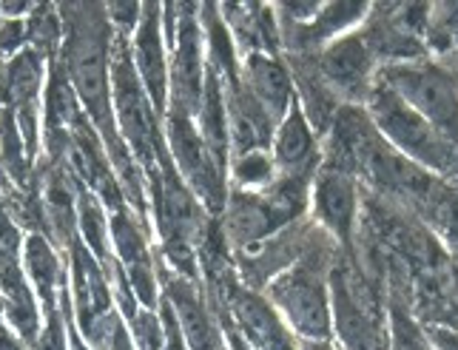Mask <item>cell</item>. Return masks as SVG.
Segmentation results:
<instances>
[{
	"label": "cell",
	"instance_id": "obj_34",
	"mask_svg": "<svg viewBox=\"0 0 458 350\" xmlns=\"http://www.w3.org/2000/svg\"><path fill=\"white\" fill-rule=\"evenodd\" d=\"M31 9L35 4H29V0H6V4H0V18H29Z\"/></svg>",
	"mask_w": 458,
	"mask_h": 350
},
{
	"label": "cell",
	"instance_id": "obj_5",
	"mask_svg": "<svg viewBox=\"0 0 458 350\" xmlns=\"http://www.w3.org/2000/svg\"><path fill=\"white\" fill-rule=\"evenodd\" d=\"M330 313L342 350H387L382 296L353 248H339L330 265Z\"/></svg>",
	"mask_w": 458,
	"mask_h": 350
},
{
	"label": "cell",
	"instance_id": "obj_35",
	"mask_svg": "<svg viewBox=\"0 0 458 350\" xmlns=\"http://www.w3.org/2000/svg\"><path fill=\"white\" fill-rule=\"evenodd\" d=\"M223 337H225V347H228V350H254V347H250V345L242 339V333L236 330L233 320L223 325Z\"/></svg>",
	"mask_w": 458,
	"mask_h": 350
},
{
	"label": "cell",
	"instance_id": "obj_2",
	"mask_svg": "<svg viewBox=\"0 0 458 350\" xmlns=\"http://www.w3.org/2000/svg\"><path fill=\"white\" fill-rule=\"evenodd\" d=\"M336 240L316 226L305 251L267 282L262 296L279 316H285L302 342L334 339V313H330V265L336 257Z\"/></svg>",
	"mask_w": 458,
	"mask_h": 350
},
{
	"label": "cell",
	"instance_id": "obj_7",
	"mask_svg": "<svg viewBox=\"0 0 458 350\" xmlns=\"http://www.w3.org/2000/svg\"><path fill=\"white\" fill-rule=\"evenodd\" d=\"M376 81L396 91L458 149V49L438 57L387 63L376 69Z\"/></svg>",
	"mask_w": 458,
	"mask_h": 350
},
{
	"label": "cell",
	"instance_id": "obj_12",
	"mask_svg": "<svg viewBox=\"0 0 458 350\" xmlns=\"http://www.w3.org/2000/svg\"><path fill=\"white\" fill-rule=\"evenodd\" d=\"M168 106L197 117L205 86V35L199 23V4H177V38L171 46Z\"/></svg>",
	"mask_w": 458,
	"mask_h": 350
},
{
	"label": "cell",
	"instance_id": "obj_30",
	"mask_svg": "<svg viewBox=\"0 0 458 350\" xmlns=\"http://www.w3.org/2000/svg\"><path fill=\"white\" fill-rule=\"evenodd\" d=\"M29 350H69V330H66V320H63V311L43 316V328Z\"/></svg>",
	"mask_w": 458,
	"mask_h": 350
},
{
	"label": "cell",
	"instance_id": "obj_32",
	"mask_svg": "<svg viewBox=\"0 0 458 350\" xmlns=\"http://www.w3.org/2000/svg\"><path fill=\"white\" fill-rule=\"evenodd\" d=\"M157 313H160L163 320V328H165V347L163 350H188L185 339H182V330H180V322L177 316H174L171 305L160 296V308H157Z\"/></svg>",
	"mask_w": 458,
	"mask_h": 350
},
{
	"label": "cell",
	"instance_id": "obj_27",
	"mask_svg": "<svg viewBox=\"0 0 458 350\" xmlns=\"http://www.w3.org/2000/svg\"><path fill=\"white\" fill-rule=\"evenodd\" d=\"M231 180L236 188H265L271 185L274 177H276V168H274V160L267 151H250V154H242V157H233L231 166Z\"/></svg>",
	"mask_w": 458,
	"mask_h": 350
},
{
	"label": "cell",
	"instance_id": "obj_16",
	"mask_svg": "<svg viewBox=\"0 0 458 350\" xmlns=\"http://www.w3.org/2000/svg\"><path fill=\"white\" fill-rule=\"evenodd\" d=\"M313 222L336 240L339 248H353L359 217V180L334 166H319L313 174Z\"/></svg>",
	"mask_w": 458,
	"mask_h": 350
},
{
	"label": "cell",
	"instance_id": "obj_21",
	"mask_svg": "<svg viewBox=\"0 0 458 350\" xmlns=\"http://www.w3.org/2000/svg\"><path fill=\"white\" fill-rule=\"evenodd\" d=\"M18 257V251L0 245V305H4V316L18 333V339L31 347L43 328V316Z\"/></svg>",
	"mask_w": 458,
	"mask_h": 350
},
{
	"label": "cell",
	"instance_id": "obj_31",
	"mask_svg": "<svg viewBox=\"0 0 458 350\" xmlns=\"http://www.w3.org/2000/svg\"><path fill=\"white\" fill-rule=\"evenodd\" d=\"M140 14H143V4H106V18L112 23L114 35L131 38L140 26Z\"/></svg>",
	"mask_w": 458,
	"mask_h": 350
},
{
	"label": "cell",
	"instance_id": "obj_22",
	"mask_svg": "<svg viewBox=\"0 0 458 350\" xmlns=\"http://www.w3.org/2000/svg\"><path fill=\"white\" fill-rule=\"evenodd\" d=\"M231 320L254 350H299L276 308L257 291H236L231 302Z\"/></svg>",
	"mask_w": 458,
	"mask_h": 350
},
{
	"label": "cell",
	"instance_id": "obj_18",
	"mask_svg": "<svg viewBox=\"0 0 458 350\" xmlns=\"http://www.w3.org/2000/svg\"><path fill=\"white\" fill-rule=\"evenodd\" d=\"M240 77L254 103L271 117L274 125L285 120L291 111L296 91L291 72L282 57H267V55H245L240 60Z\"/></svg>",
	"mask_w": 458,
	"mask_h": 350
},
{
	"label": "cell",
	"instance_id": "obj_4",
	"mask_svg": "<svg viewBox=\"0 0 458 350\" xmlns=\"http://www.w3.org/2000/svg\"><path fill=\"white\" fill-rule=\"evenodd\" d=\"M112 103L123 142L129 146L143 177H154L168 160L163 117L157 115L131 60V38L114 35L112 40Z\"/></svg>",
	"mask_w": 458,
	"mask_h": 350
},
{
	"label": "cell",
	"instance_id": "obj_20",
	"mask_svg": "<svg viewBox=\"0 0 458 350\" xmlns=\"http://www.w3.org/2000/svg\"><path fill=\"white\" fill-rule=\"evenodd\" d=\"M271 149H274L271 160H274L276 174L313 180V174L319 171V166H322L319 142H316V134L310 129L305 111L299 108L296 100H293L291 111L285 115V120L276 125Z\"/></svg>",
	"mask_w": 458,
	"mask_h": 350
},
{
	"label": "cell",
	"instance_id": "obj_37",
	"mask_svg": "<svg viewBox=\"0 0 458 350\" xmlns=\"http://www.w3.org/2000/svg\"><path fill=\"white\" fill-rule=\"evenodd\" d=\"M302 350H336L330 342H302Z\"/></svg>",
	"mask_w": 458,
	"mask_h": 350
},
{
	"label": "cell",
	"instance_id": "obj_36",
	"mask_svg": "<svg viewBox=\"0 0 458 350\" xmlns=\"http://www.w3.org/2000/svg\"><path fill=\"white\" fill-rule=\"evenodd\" d=\"M108 350H137L134 342H131V337H129V328H125V322L117 325L112 342H108Z\"/></svg>",
	"mask_w": 458,
	"mask_h": 350
},
{
	"label": "cell",
	"instance_id": "obj_9",
	"mask_svg": "<svg viewBox=\"0 0 458 350\" xmlns=\"http://www.w3.org/2000/svg\"><path fill=\"white\" fill-rule=\"evenodd\" d=\"M165 146L174 166H177L180 177L191 188V194L202 202V209L211 217L219 219L228 200V171L219 168L214 154L205 146V140L197 129L194 117H188L185 111L168 106L163 117Z\"/></svg>",
	"mask_w": 458,
	"mask_h": 350
},
{
	"label": "cell",
	"instance_id": "obj_14",
	"mask_svg": "<svg viewBox=\"0 0 458 350\" xmlns=\"http://www.w3.org/2000/svg\"><path fill=\"white\" fill-rule=\"evenodd\" d=\"M157 285H160V296L177 316L188 350H225L223 328L205 302L199 279H188L171 270L157 253Z\"/></svg>",
	"mask_w": 458,
	"mask_h": 350
},
{
	"label": "cell",
	"instance_id": "obj_17",
	"mask_svg": "<svg viewBox=\"0 0 458 350\" xmlns=\"http://www.w3.org/2000/svg\"><path fill=\"white\" fill-rule=\"evenodd\" d=\"M131 60L154 111L165 117L168 66H165V40H163V4H143L140 26L131 35Z\"/></svg>",
	"mask_w": 458,
	"mask_h": 350
},
{
	"label": "cell",
	"instance_id": "obj_28",
	"mask_svg": "<svg viewBox=\"0 0 458 350\" xmlns=\"http://www.w3.org/2000/svg\"><path fill=\"white\" fill-rule=\"evenodd\" d=\"M129 337L137 350H163L165 347V328L157 311L140 308L129 320Z\"/></svg>",
	"mask_w": 458,
	"mask_h": 350
},
{
	"label": "cell",
	"instance_id": "obj_33",
	"mask_svg": "<svg viewBox=\"0 0 458 350\" xmlns=\"http://www.w3.org/2000/svg\"><path fill=\"white\" fill-rule=\"evenodd\" d=\"M428 342L433 350H458V330L450 328H430Z\"/></svg>",
	"mask_w": 458,
	"mask_h": 350
},
{
	"label": "cell",
	"instance_id": "obj_11",
	"mask_svg": "<svg viewBox=\"0 0 458 350\" xmlns=\"http://www.w3.org/2000/svg\"><path fill=\"white\" fill-rule=\"evenodd\" d=\"M114 257L125 270L140 308H160V285H157V253L151 248V222L140 219L129 205L108 214Z\"/></svg>",
	"mask_w": 458,
	"mask_h": 350
},
{
	"label": "cell",
	"instance_id": "obj_13",
	"mask_svg": "<svg viewBox=\"0 0 458 350\" xmlns=\"http://www.w3.org/2000/svg\"><path fill=\"white\" fill-rule=\"evenodd\" d=\"M46 69L49 63L31 49H23L0 66V106L14 115L26 151L35 163L40 151V98Z\"/></svg>",
	"mask_w": 458,
	"mask_h": 350
},
{
	"label": "cell",
	"instance_id": "obj_15",
	"mask_svg": "<svg viewBox=\"0 0 458 350\" xmlns=\"http://www.w3.org/2000/svg\"><path fill=\"white\" fill-rule=\"evenodd\" d=\"M219 228L231 248V253H245L254 251L257 245L267 243L279 231L291 228L285 219L276 214V209L262 191H245V188H228L225 209L219 214Z\"/></svg>",
	"mask_w": 458,
	"mask_h": 350
},
{
	"label": "cell",
	"instance_id": "obj_10",
	"mask_svg": "<svg viewBox=\"0 0 458 350\" xmlns=\"http://www.w3.org/2000/svg\"><path fill=\"white\" fill-rule=\"evenodd\" d=\"M322 83L344 106H365L376 86V57L361 31L342 35L327 43L322 52L310 55Z\"/></svg>",
	"mask_w": 458,
	"mask_h": 350
},
{
	"label": "cell",
	"instance_id": "obj_24",
	"mask_svg": "<svg viewBox=\"0 0 458 350\" xmlns=\"http://www.w3.org/2000/svg\"><path fill=\"white\" fill-rule=\"evenodd\" d=\"M35 160L26 151L18 123L9 108L0 106V180H6L14 191H29L35 177Z\"/></svg>",
	"mask_w": 458,
	"mask_h": 350
},
{
	"label": "cell",
	"instance_id": "obj_25",
	"mask_svg": "<svg viewBox=\"0 0 458 350\" xmlns=\"http://www.w3.org/2000/svg\"><path fill=\"white\" fill-rule=\"evenodd\" d=\"M63 46V21L57 4H35L26 18V49L38 52L46 63L57 60Z\"/></svg>",
	"mask_w": 458,
	"mask_h": 350
},
{
	"label": "cell",
	"instance_id": "obj_26",
	"mask_svg": "<svg viewBox=\"0 0 458 350\" xmlns=\"http://www.w3.org/2000/svg\"><path fill=\"white\" fill-rule=\"evenodd\" d=\"M387 350H433L428 342V333H424L416 320L410 316L407 305L402 302V296L390 299V322H387Z\"/></svg>",
	"mask_w": 458,
	"mask_h": 350
},
{
	"label": "cell",
	"instance_id": "obj_1",
	"mask_svg": "<svg viewBox=\"0 0 458 350\" xmlns=\"http://www.w3.org/2000/svg\"><path fill=\"white\" fill-rule=\"evenodd\" d=\"M63 21L60 66L77 94V103L98 129L108 160L120 180L129 209L148 222V191L146 177L129 146L123 142L114 103H112V40L114 29L106 18V4H57Z\"/></svg>",
	"mask_w": 458,
	"mask_h": 350
},
{
	"label": "cell",
	"instance_id": "obj_6",
	"mask_svg": "<svg viewBox=\"0 0 458 350\" xmlns=\"http://www.w3.org/2000/svg\"><path fill=\"white\" fill-rule=\"evenodd\" d=\"M365 111L387 146L436 177L458 183V149L416 108H410L396 91L376 81Z\"/></svg>",
	"mask_w": 458,
	"mask_h": 350
},
{
	"label": "cell",
	"instance_id": "obj_29",
	"mask_svg": "<svg viewBox=\"0 0 458 350\" xmlns=\"http://www.w3.org/2000/svg\"><path fill=\"white\" fill-rule=\"evenodd\" d=\"M26 49V18H0V66Z\"/></svg>",
	"mask_w": 458,
	"mask_h": 350
},
{
	"label": "cell",
	"instance_id": "obj_3",
	"mask_svg": "<svg viewBox=\"0 0 458 350\" xmlns=\"http://www.w3.org/2000/svg\"><path fill=\"white\" fill-rule=\"evenodd\" d=\"M148 209L154 214V228L160 236V260L188 279H199L197 274V240L205 219L211 214L191 194V188L180 177L177 166L168 157L154 177L146 180Z\"/></svg>",
	"mask_w": 458,
	"mask_h": 350
},
{
	"label": "cell",
	"instance_id": "obj_19",
	"mask_svg": "<svg viewBox=\"0 0 458 350\" xmlns=\"http://www.w3.org/2000/svg\"><path fill=\"white\" fill-rule=\"evenodd\" d=\"M219 18H223L228 35L233 40L236 55H282L279 21L274 6L262 4H216Z\"/></svg>",
	"mask_w": 458,
	"mask_h": 350
},
{
	"label": "cell",
	"instance_id": "obj_8",
	"mask_svg": "<svg viewBox=\"0 0 458 350\" xmlns=\"http://www.w3.org/2000/svg\"><path fill=\"white\" fill-rule=\"evenodd\" d=\"M63 257H66L69 265V294L77 333L86 339L91 350H108V342H112L117 325L123 322L112 294V282H108L106 270L91 257V251L83 245L81 236L69 243Z\"/></svg>",
	"mask_w": 458,
	"mask_h": 350
},
{
	"label": "cell",
	"instance_id": "obj_23",
	"mask_svg": "<svg viewBox=\"0 0 458 350\" xmlns=\"http://www.w3.org/2000/svg\"><path fill=\"white\" fill-rule=\"evenodd\" d=\"M23 265L26 277L35 285V294L40 299V316H52L60 311V288L69 279L63 253L46 240L43 234L23 236Z\"/></svg>",
	"mask_w": 458,
	"mask_h": 350
},
{
	"label": "cell",
	"instance_id": "obj_38",
	"mask_svg": "<svg viewBox=\"0 0 458 350\" xmlns=\"http://www.w3.org/2000/svg\"><path fill=\"white\" fill-rule=\"evenodd\" d=\"M0 322H4V305H0Z\"/></svg>",
	"mask_w": 458,
	"mask_h": 350
}]
</instances>
